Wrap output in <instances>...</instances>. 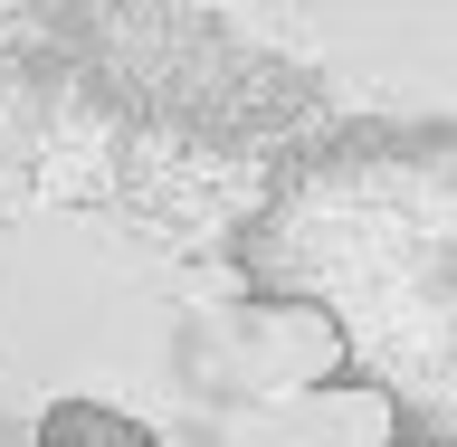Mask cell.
Returning a JSON list of instances; mask_svg holds the SVG:
<instances>
[{"label": "cell", "instance_id": "cell-1", "mask_svg": "<svg viewBox=\"0 0 457 447\" xmlns=\"http://www.w3.org/2000/svg\"><path fill=\"white\" fill-rule=\"evenodd\" d=\"M38 447H153V428L105 410V400H57L48 419H38Z\"/></svg>", "mask_w": 457, "mask_h": 447}]
</instances>
